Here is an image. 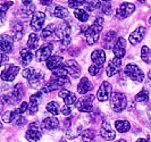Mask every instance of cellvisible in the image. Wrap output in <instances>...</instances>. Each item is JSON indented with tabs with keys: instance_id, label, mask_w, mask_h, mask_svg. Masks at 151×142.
<instances>
[{
	"instance_id": "1",
	"label": "cell",
	"mask_w": 151,
	"mask_h": 142,
	"mask_svg": "<svg viewBox=\"0 0 151 142\" xmlns=\"http://www.w3.org/2000/svg\"><path fill=\"white\" fill-rule=\"evenodd\" d=\"M23 77L27 79L30 82L31 88L33 89H38L40 86H42V84L45 81V75L42 71L40 69H34L32 67H27L23 71Z\"/></svg>"
},
{
	"instance_id": "2",
	"label": "cell",
	"mask_w": 151,
	"mask_h": 142,
	"mask_svg": "<svg viewBox=\"0 0 151 142\" xmlns=\"http://www.w3.org/2000/svg\"><path fill=\"white\" fill-rule=\"evenodd\" d=\"M69 79L67 77V75H57L53 74L51 76V79L49 80V82L45 84V86L42 89V93H48V92H51L53 90L57 89H65V86L69 85Z\"/></svg>"
},
{
	"instance_id": "3",
	"label": "cell",
	"mask_w": 151,
	"mask_h": 142,
	"mask_svg": "<svg viewBox=\"0 0 151 142\" xmlns=\"http://www.w3.org/2000/svg\"><path fill=\"white\" fill-rule=\"evenodd\" d=\"M102 23L104 19L102 17H97L93 24L86 29L85 32V39H86V43L89 45H94L100 37V33L102 31Z\"/></svg>"
},
{
	"instance_id": "4",
	"label": "cell",
	"mask_w": 151,
	"mask_h": 142,
	"mask_svg": "<svg viewBox=\"0 0 151 142\" xmlns=\"http://www.w3.org/2000/svg\"><path fill=\"white\" fill-rule=\"evenodd\" d=\"M127 106V98L123 92L115 91L110 97V107L114 112H123Z\"/></svg>"
},
{
	"instance_id": "5",
	"label": "cell",
	"mask_w": 151,
	"mask_h": 142,
	"mask_svg": "<svg viewBox=\"0 0 151 142\" xmlns=\"http://www.w3.org/2000/svg\"><path fill=\"white\" fill-rule=\"evenodd\" d=\"M23 96H24V89H23V85L19 83L15 85V88L13 89V91L8 94H4L1 99H2V102L4 104H10V105H14L17 101L22 100Z\"/></svg>"
},
{
	"instance_id": "6",
	"label": "cell",
	"mask_w": 151,
	"mask_h": 142,
	"mask_svg": "<svg viewBox=\"0 0 151 142\" xmlns=\"http://www.w3.org/2000/svg\"><path fill=\"white\" fill-rule=\"evenodd\" d=\"M125 75L131 79L134 82H142L144 79V73L142 72V69L139 67L135 64H129L125 67Z\"/></svg>"
},
{
	"instance_id": "7",
	"label": "cell",
	"mask_w": 151,
	"mask_h": 142,
	"mask_svg": "<svg viewBox=\"0 0 151 142\" xmlns=\"http://www.w3.org/2000/svg\"><path fill=\"white\" fill-rule=\"evenodd\" d=\"M25 135H26V140L27 141L30 142L39 141L41 139V136H42V131H41V128H40L38 123H35V122L30 123Z\"/></svg>"
},
{
	"instance_id": "8",
	"label": "cell",
	"mask_w": 151,
	"mask_h": 142,
	"mask_svg": "<svg viewBox=\"0 0 151 142\" xmlns=\"http://www.w3.org/2000/svg\"><path fill=\"white\" fill-rule=\"evenodd\" d=\"M53 51V45L52 43H45L41 45L37 50L35 53V59L37 61H47L51 57V53Z\"/></svg>"
},
{
	"instance_id": "9",
	"label": "cell",
	"mask_w": 151,
	"mask_h": 142,
	"mask_svg": "<svg viewBox=\"0 0 151 142\" xmlns=\"http://www.w3.org/2000/svg\"><path fill=\"white\" fill-rule=\"evenodd\" d=\"M93 100H94V96H92V94H89V96H85V97L78 99L76 102L77 110L82 112H90L92 110V107H93Z\"/></svg>"
},
{
	"instance_id": "10",
	"label": "cell",
	"mask_w": 151,
	"mask_h": 142,
	"mask_svg": "<svg viewBox=\"0 0 151 142\" xmlns=\"http://www.w3.org/2000/svg\"><path fill=\"white\" fill-rule=\"evenodd\" d=\"M19 72V67L16 65H8L6 68L2 69L1 72V80L6 82H13L15 80L16 75Z\"/></svg>"
},
{
	"instance_id": "11",
	"label": "cell",
	"mask_w": 151,
	"mask_h": 142,
	"mask_svg": "<svg viewBox=\"0 0 151 142\" xmlns=\"http://www.w3.org/2000/svg\"><path fill=\"white\" fill-rule=\"evenodd\" d=\"M111 84L107 81H104L102 84L100 85L98 92H97V98H98L99 101H107L109 97H111L113 92H111Z\"/></svg>"
},
{
	"instance_id": "12",
	"label": "cell",
	"mask_w": 151,
	"mask_h": 142,
	"mask_svg": "<svg viewBox=\"0 0 151 142\" xmlns=\"http://www.w3.org/2000/svg\"><path fill=\"white\" fill-rule=\"evenodd\" d=\"M45 21V14L43 12H35L31 18V27L33 31H40L43 27Z\"/></svg>"
},
{
	"instance_id": "13",
	"label": "cell",
	"mask_w": 151,
	"mask_h": 142,
	"mask_svg": "<svg viewBox=\"0 0 151 142\" xmlns=\"http://www.w3.org/2000/svg\"><path fill=\"white\" fill-rule=\"evenodd\" d=\"M134 9H135V6L133 4H131V2H124L116 10V17L118 19H124L127 16L131 15L134 12Z\"/></svg>"
},
{
	"instance_id": "14",
	"label": "cell",
	"mask_w": 151,
	"mask_h": 142,
	"mask_svg": "<svg viewBox=\"0 0 151 142\" xmlns=\"http://www.w3.org/2000/svg\"><path fill=\"white\" fill-rule=\"evenodd\" d=\"M64 69L66 71L67 74H69L73 77H78L81 75V67L74 59L66 60L64 63Z\"/></svg>"
},
{
	"instance_id": "15",
	"label": "cell",
	"mask_w": 151,
	"mask_h": 142,
	"mask_svg": "<svg viewBox=\"0 0 151 142\" xmlns=\"http://www.w3.org/2000/svg\"><path fill=\"white\" fill-rule=\"evenodd\" d=\"M100 134L101 136L107 140V141H113L114 139L116 138V133H115V131H114L111 126H110V124H109V122H102V124H101V130H100Z\"/></svg>"
},
{
	"instance_id": "16",
	"label": "cell",
	"mask_w": 151,
	"mask_h": 142,
	"mask_svg": "<svg viewBox=\"0 0 151 142\" xmlns=\"http://www.w3.org/2000/svg\"><path fill=\"white\" fill-rule=\"evenodd\" d=\"M114 55L116 56V58L118 59H122L125 53H126V40L124 37H119L116 42V45H114L113 48Z\"/></svg>"
},
{
	"instance_id": "17",
	"label": "cell",
	"mask_w": 151,
	"mask_h": 142,
	"mask_svg": "<svg viewBox=\"0 0 151 142\" xmlns=\"http://www.w3.org/2000/svg\"><path fill=\"white\" fill-rule=\"evenodd\" d=\"M13 42L14 39L10 35L2 34L0 37V47H1V53H10L13 51Z\"/></svg>"
},
{
	"instance_id": "18",
	"label": "cell",
	"mask_w": 151,
	"mask_h": 142,
	"mask_svg": "<svg viewBox=\"0 0 151 142\" xmlns=\"http://www.w3.org/2000/svg\"><path fill=\"white\" fill-rule=\"evenodd\" d=\"M45 65H47V68L50 69V71H57L60 67H63L64 65V58L61 56H51L49 59L45 61Z\"/></svg>"
},
{
	"instance_id": "19",
	"label": "cell",
	"mask_w": 151,
	"mask_h": 142,
	"mask_svg": "<svg viewBox=\"0 0 151 142\" xmlns=\"http://www.w3.org/2000/svg\"><path fill=\"white\" fill-rule=\"evenodd\" d=\"M117 40L118 39H117L116 32L109 31L105 34V37L102 39V45H104L105 49H111V48H114V45H116Z\"/></svg>"
},
{
	"instance_id": "20",
	"label": "cell",
	"mask_w": 151,
	"mask_h": 142,
	"mask_svg": "<svg viewBox=\"0 0 151 142\" xmlns=\"http://www.w3.org/2000/svg\"><path fill=\"white\" fill-rule=\"evenodd\" d=\"M59 97L64 100L65 105L69 106V107L73 105H76V102H77L75 93H73V92H70V91H68L66 89H63L59 91Z\"/></svg>"
},
{
	"instance_id": "21",
	"label": "cell",
	"mask_w": 151,
	"mask_h": 142,
	"mask_svg": "<svg viewBox=\"0 0 151 142\" xmlns=\"http://www.w3.org/2000/svg\"><path fill=\"white\" fill-rule=\"evenodd\" d=\"M144 34H145V27H143V26L137 27L135 31H133V32L131 33V35H129V43L133 45H137L139 42H141V41L143 40Z\"/></svg>"
},
{
	"instance_id": "22",
	"label": "cell",
	"mask_w": 151,
	"mask_h": 142,
	"mask_svg": "<svg viewBox=\"0 0 151 142\" xmlns=\"http://www.w3.org/2000/svg\"><path fill=\"white\" fill-rule=\"evenodd\" d=\"M91 59L93 61V65L96 66H99V67L102 68L105 61H106V55H105V51L101 50V49H97L94 50L93 53H91Z\"/></svg>"
},
{
	"instance_id": "23",
	"label": "cell",
	"mask_w": 151,
	"mask_h": 142,
	"mask_svg": "<svg viewBox=\"0 0 151 142\" xmlns=\"http://www.w3.org/2000/svg\"><path fill=\"white\" fill-rule=\"evenodd\" d=\"M67 37H70V26L68 23L64 22L57 27L56 39H58L60 41L63 39H67Z\"/></svg>"
},
{
	"instance_id": "24",
	"label": "cell",
	"mask_w": 151,
	"mask_h": 142,
	"mask_svg": "<svg viewBox=\"0 0 151 142\" xmlns=\"http://www.w3.org/2000/svg\"><path fill=\"white\" fill-rule=\"evenodd\" d=\"M42 100V92H37L34 93L33 96H31L30 98V114L31 115H34L37 114L39 110V104L41 102Z\"/></svg>"
},
{
	"instance_id": "25",
	"label": "cell",
	"mask_w": 151,
	"mask_h": 142,
	"mask_svg": "<svg viewBox=\"0 0 151 142\" xmlns=\"http://www.w3.org/2000/svg\"><path fill=\"white\" fill-rule=\"evenodd\" d=\"M122 60L118 59V58H114L109 61L108 66L106 68V73L108 76H114L115 74H117V72L119 71V67H121Z\"/></svg>"
},
{
	"instance_id": "26",
	"label": "cell",
	"mask_w": 151,
	"mask_h": 142,
	"mask_svg": "<svg viewBox=\"0 0 151 142\" xmlns=\"http://www.w3.org/2000/svg\"><path fill=\"white\" fill-rule=\"evenodd\" d=\"M92 89H93V85L89 81V79L88 77H82L80 83H78V85H77V92L80 94H86Z\"/></svg>"
},
{
	"instance_id": "27",
	"label": "cell",
	"mask_w": 151,
	"mask_h": 142,
	"mask_svg": "<svg viewBox=\"0 0 151 142\" xmlns=\"http://www.w3.org/2000/svg\"><path fill=\"white\" fill-rule=\"evenodd\" d=\"M42 128L45 130H56L59 127V120L58 118L53 117H45V120H42Z\"/></svg>"
},
{
	"instance_id": "28",
	"label": "cell",
	"mask_w": 151,
	"mask_h": 142,
	"mask_svg": "<svg viewBox=\"0 0 151 142\" xmlns=\"http://www.w3.org/2000/svg\"><path fill=\"white\" fill-rule=\"evenodd\" d=\"M33 53L31 51V49L29 48H23L22 50H21V57H19V59H21V64H22L23 66H26V65H29L31 63V60L33 59Z\"/></svg>"
},
{
	"instance_id": "29",
	"label": "cell",
	"mask_w": 151,
	"mask_h": 142,
	"mask_svg": "<svg viewBox=\"0 0 151 142\" xmlns=\"http://www.w3.org/2000/svg\"><path fill=\"white\" fill-rule=\"evenodd\" d=\"M56 32H57V27L55 24H49L48 26H45L42 33H41V37L45 40L48 39H55L53 37H56Z\"/></svg>"
},
{
	"instance_id": "30",
	"label": "cell",
	"mask_w": 151,
	"mask_h": 142,
	"mask_svg": "<svg viewBox=\"0 0 151 142\" xmlns=\"http://www.w3.org/2000/svg\"><path fill=\"white\" fill-rule=\"evenodd\" d=\"M115 127H116V130H117L119 133H125V132L129 131L131 124H129V122H127V120H119L115 122Z\"/></svg>"
},
{
	"instance_id": "31",
	"label": "cell",
	"mask_w": 151,
	"mask_h": 142,
	"mask_svg": "<svg viewBox=\"0 0 151 142\" xmlns=\"http://www.w3.org/2000/svg\"><path fill=\"white\" fill-rule=\"evenodd\" d=\"M74 16L80 21V22H86L89 18H90V14L82 8H77L74 10Z\"/></svg>"
},
{
	"instance_id": "32",
	"label": "cell",
	"mask_w": 151,
	"mask_h": 142,
	"mask_svg": "<svg viewBox=\"0 0 151 142\" xmlns=\"http://www.w3.org/2000/svg\"><path fill=\"white\" fill-rule=\"evenodd\" d=\"M81 139L83 142H96V133L93 130H84L81 133Z\"/></svg>"
},
{
	"instance_id": "33",
	"label": "cell",
	"mask_w": 151,
	"mask_h": 142,
	"mask_svg": "<svg viewBox=\"0 0 151 142\" xmlns=\"http://www.w3.org/2000/svg\"><path fill=\"white\" fill-rule=\"evenodd\" d=\"M12 34L15 40H21L23 37V26L21 23H16L12 27Z\"/></svg>"
},
{
	"instance_id": "34",
	"label": "cell",
	"mask_w": 151,
	"mask_h": 142,
	"mask_svg": "<svg viewBox=\"0 0 151 142\" xmlns=\"http://www.w3.org/2000/svg\"><path fill=\"white\" fill-rule=\"evenodd\" d=\"M53 15H55V17H57V18L64 19V18H66L69 15V13H68V10L65 7H63V6H56L55 10H53Z\"/></svg>"
},
{
	"instance_id": "35",
	"label": "cell",
	"mask_w": 151,
	"mask_h": 142,
	"mask_svg": "<svg viewBox=\"0 0 151 142\" xmlns=\"http://www.w3.org/2000/svg\"><path fill=\"white\" fill-rule=\"evenodd\" d=\"M18 116H19V112H18L17 109L12 110V112H6L2 115V120H4L5 123H10V122L15 120Z\"/></svg>"
},
{
	"instance_id": "36",
	"label": "cell",
	"mask_w": 151,
	"mask_h": 142,
	"mask_svg": "<svg viewBox=\"0 0 151 142\" xmlns=\"http://www.w3.org/2000/svg\"><path fill=\"white\" fill-rule=\"evenodd\" d=\"M29 49H38L39 47V37L37 33H31L27 40Z\"/></svg>"
},
{
	"instance_id": "37",
	"label": "cell",
	"mask_w": 151,
	"mask_h": 142,
	"mask_svg": "<svg viewBox=\"0 0 151 142\" xmlns=\"http://www.w3.org/2000/svg\"><path fill=\"white\" fill-rule=\"evenodd\" d=\"M141 58L145 64H151V50L149 47L143 45L141 49Z\"/></svg>"
},
{
	"instance_id": "38",
	"label": "cell",
	"mask_w": 151,
	"mask_h": 142,
	"mask_svg": "<svg viewBox=\"0 0 151 142\" xmlns=\"http://www.w3.org/2000/svg\"><path fill=\"white\" fill-rule=\"evenodd\" d=\"M45 108H47V110L50 112V114H52L53 116H56V115L59 114V106H58V104L56 101H50L47 105Z\"/></svg>"
},
{
	"instance_id": "39",
	"label": "cell",
	"mask_w": 151,
	"mask_h": 142,
	"mask_svg": "<svg viewBox=\"0 0 151 142\" xmlns=\"http://www.w3.org/2000/svg\"><path fill=\"white\" fill-rule=\"evenodd\" d=\"M135 100L137 102H147L149 100V93H148V91H145V90L140 91L135 96Z\"/></svg>"
},
{
	"instance_id": "40",
	"label": "cell",
	"mask_w": 151,
	"mask_h": 142,
	"mask_svg": "<svg viewBox=\"0 0 151 142\" xmlns=\"http://www.w3.org/2000/svg\"><path fill=\"white\" fill-rule=\"evenodd\" d=\"M13 6V2L9 1V2H1L0 4V13H1V23L4 22V18H5V14L7 12L9 7Z\"/></svg>"
},
{
	"instance_id": "41",
	"label": "cell",
	"mask_w": 151,
	"mask_h": 142,
	"mask_svg": "<svg viewBox=\"0 0 151 142\" xmlns=\"http://www.w3.org/2000/svg\"><path fill=\"white\" fill-rule=\"evenodd\" d=\"M101 12L106 15H111L113 13V6L109 1H102V6H101Z\"/></svg>"
},
{
	"instance_id": "42",
	"label": "cell",
	"mask_w": 151,
	"mask_h": 142,
	"mask_svg": "<svg viewBox=\"0 0 151 142\" xmlns=\"http://www.w3.org/2000/svg\"><path fill=\"white\" fill-rule=\"evenodd\" d=\"M27 109H30V104H27L26 101H23L22 104H21V106L17 108L19 115H22V114H24L25 112H27Z\"/></svg>"
},
{
	"instance_id": "43",
	"label": "cell",
	"mask_w": 151,
	"mask_h": 142,
	"mask_svg": "<svg viewBox=\"0 0 151 142\" xmlns=\"http://www.w3.org/2000/svg\"><path fill=\"white\" fill-rule=\"evenodd\" d=\"M68 6L77 9L82 6H85V1H68Z\"/></svg>"
},
{
	"instance_id": "44",
	"label": "cell",
	"mask_w": 151,
	"mask_h": 142,
	"mask_svg": "<svg viewBox=\"0 0 151 142\" xmlns=\"http://www.w3.org/2000/svg\"><path fill=\"white\" fill-rule=\"evenodd\" d=\"M101 71V67H99V66H96V65H91L90 67H89V73L91 75H97Z\"/></svg>"
},
{
	"instance_id": "45",
	"label": "cell",
	"mask_w": 151,
	"mask_h": 142,
	"mask_svg": "<svg viewBox=\"0 0 151 142\" xmlns=\"http://www.w3.org/2000/svg\"><path fill=\"white\" fill-rule=\"evenodd\" d=\"M24 124H26V118L23 117L22 115H19L15 120V125H17V126H23Z\"/></svg>"
},
{
	"instance_id": "46",
	"label": "cell",
	"mask_w": 151,
	"mask_h": 142,
	"mask_svg": "<svg viewBox=\"0 0 151 142\" xmlns=\"http://www.w3.org/2000/svg\"><path fill=\"white\" fill-rule=\"evenodd\" d=\"M60 112L64 115V116H68V115H70V114H72V109H70V107H69V106L65 105L60 109Z\"/></svg>"
},
{
	"instance_id": "47",
	"label": "cell",
	"mask_w": 151,
	"mask_h": 142,
	"mask_svg": "<svg viewBox=\"0 0 151 142\" xmlns=\"http://www.w3.org/2000/svg\"><path fill=\"white\" fill-rule=\"evenodd\" d=\"M7 53H1V65H4L5 64V61L7 60Z\"/></svg>"
},
{
	"instance_id": "48",
	"label": "cell",
	"mask_w": 151,
	"mask_h": 142,
	"mask_svg": "<svg viewBox=\"0 0 151 142\" xmlns=\"http://www.w3.org/2000/svg\"><path fill=\"white\" fill-rule=\"evenodd\" d=\"M41 4L42 5H45V6H50V5H52V1H41Z\"/></svg>"
},
{
	"instance_id": "49",
	"label": "cell",
	"mask_w": 151,
	"mask_h": 142,
	"mask_svg": "<svg viewBox=\"0 0 151 142\" xmlns=\"http://www.w3.org/2000/svg\"><path fill=\"white\" fill-rule=\"evenodd\" d=\"M136 142H148V139L147 138H140V139H137Z\"/></svg>"
},
{
	"instance_id": "50",
	"label": "cell",
	"mask_w": 151,
	"mask_h": 142,
	"mask_svg": "<svg viewBox=\"0 0 151 142\" xmlns=\"http://www.w3.org/2000/svg\"><path fill=\"white\" fill-rule=\"evenodd\" d=\"M148 76H149V79L151 80V69L149 71V73H148Z\"/></svg>"
},
{
	"instance_id": "51",
	"label": "cell",
	"mask_w": 151,
	"mask_h": 142,
	"mask_svg": "<svg viewBox=\"0 0 151 142\" xmlns=\"http://www.w3.org/2000/svg\"><path fill=\"white\" fill-rule=\"evenodd\" d=\"M115 142H126V141H125V140H123V139H122V140H118V141H115Z\"/></svg>"
},
{
	"instance_id": "52",
	"label": "cell",
	"mask_w": 151,
	"mask_h": 142,
	"mask_svg": "<svg viewBox=\"0 0 151 142\" xmlns=\"http://www.w3.org/2000/svg\"><path fill=\"white\" fill-rule=\"evenodd\" d=\"M60 142H67V141H66V140H65V139L63 138V139H61V140H60Z\"/></svg>"
},
{
	"instance_id": "53",
	"label": "cell",
	"mask_w": 151,
	"mask_h": 142,
	"mask_svg": "<svg viewBox=\"0 0 151 142\" xmlns=\"http://www.w3.org/2000/svg\"><path fill=\"white\" fill-rule=\"evenodd\" d=\"M148 115L150 116V118H151V110H149V112H148Z\"/></svg>"
},
{
	"instance_id": "54",
	"label": "cell",
	"mask_w": 151,
	"mask_h": 142,
	"mask_svg": "<svg viewBox=\"0 0 151 142\" xmlns=\"http://www.w3.org/2000/svg\"><path fill=\"white\" fill-rule=\"evenodd\" d=\"M149 24H151V17H150V19H149Z\"/></svg>"
}]
</instances>
